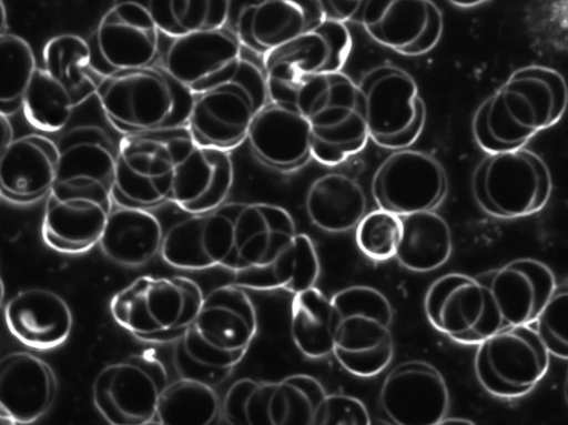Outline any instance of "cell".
Segmentation results:
<instances>
[{
	"label": "cell",
	"mask_w": 568,
	"mask_h": 425,
	"mask_svg": "<svg viewBox=\"0 0 568 425\" xmlns=\"http://www.w3.org/2000/svg\"><path fill=\"white\" fill-rule=\"evenodd\" d=\"M231 245L223 269L233 283L255 291L298 293L315 285L320 259L315 245L284 208L270 203H225Z\"/></svg>",
	"instance_id": "obj_1"
},
{
	"label": "cell",
	"mask_w": 568,
	"mask_h": 425,
	"mask_svg": "<svg viewBox=\"0 0 568 425\" xmlns=\"http://www.w3.org/2000/svg\"><path fill=\"white\" fill-rule=\"evenodd\" d=\"M567 107L568 85L560 72L539 64L521 67L476 109L474 140L486 153L524 148L557 124Z\"/></svg>",
	"instance_id": "obj_2"
},
{
	"label": "cell",
	"mask_w": 568,
	"mask_h": 425,
	"mask_svg": "<svg viewBox=\"0 0 568 425\" xmlns=\"http://www.w3.org/2000/svg\"><path fill=\"white\" fill-rule=\"evenodd\" d=\"M257 332L251 297L236 284L210 291L192 324L175 342L173 364L181 377L223 382L243 360Z\"/></svg>",
	"instance_id": "obj_3"
},
{
	"label": "cell",
	"mask_w": 568,
	"mask_h": 425,
	"mask_svg": "<svg viewBox=\"0 0 568 425\" xmlns=\"http://www.w3.org/2000/svg\"><path fill=\"white\" fill-rule=\"evenodd\" d=\"M95 94L124 134L186 125L195 94L164 67L146 65L101 78Z\"/></svg>",
	"instance_id": "obj_4"
},
{
	"label": "cell",
	"mask_w": 568,
	"mask_h": 425,
	"mask_svg": "<svg viewBox=\"0 0 568 425\" xmlns=\"http://www.w3.org/2000/svg\"><path fill=\"white\" fill-rule=\"evenodd\" d=\"M295 105L310 124L317 162L334 166L364 149L369 136L362 94L348 75L338 71L304 78Z\"/></svg>",
	"instance_id": "obj_5"
},
{
	"label": "cell",
	"mask_w": 568,
	"mask_h": 425,
	"mask_svg": "<svg viewBox=\"0 0 568 425\" xmlns=\"http://www.w3.org/2000/svg\"><path fill=\"white\" fill-rule=\"evenodd\" d=\"M194 143L187 125L125 134L115 153L114 204L148 210L170 202L176 163Z\"/></svg>",
	"instance_id": "obj_6"
},
{
	"label": "cell",
	"mask_w": 568,
	"mask_h": 425,
	"mask_svg": "<svg viewBox=\"0 0 568 425\" xmlns=\"http://www.w3.org/2000/svg\"><path fill=\"white\" fill-rule=\"evenodd\" d=\"M334 311L333 355L348 373L372 377L394 356L393 307L369 285H351L331 297Z\"/></svg>",
	"instance_id": "obj_7"
},
{
	"label": "cell",
	"mask_w": 568,
	"mask_h": 425,
	"mask_svg": "<svg viewBox=\"0 0 568 425\" xmlns=\"http://www.w3.org/2000/svg\"><path fill=\"white\" fill-rule=\"evenodd\" d=\"M204 294L190 277L142 275L110 301L113 320L139 340L176 342L192 324Z\"/></svg>",
	"instance_id": "obj_8"
},
{
	"label": "cell",
	"mask_w": 568,
	"mask_h": 425,
	"mask_svg": "<svg viewBox=\"0 0 568 425\" xmlns=\"http://www.w3.org/2000/svg\"><path fill=\"white\" fill-rule=\"evenodd\" d=\"M268 101L264 72L241 58L231 78L195 95L186 125L196 144L229 151L247 139Z\"/></svg>",
	"instance_id": "obj_9"
},
{
	"label": "cell",
	"mask_w": 568,
	"mask_h": 425,
	"mask_svg": "<svg viewBox=\"0 0 568 425\" xmlns=\"http://www.w3.org/2000/svg\"><path fill=\"white\" fill-rule=\"evenodd\" d=\"M552 190L546 162L525 148L487 153L476 166L471 191L488 215L517 219L541 211Z\"/></svg>",
	"instance_id": "obj_10"
},
{
	"label": "cell",
	"mask_w": 568,
	"mask_h": 425,
	"mask_svg": "<svg viewBox=\"0 0 568 425\" xmlns=\"http://www.w3.org/2000/svg\"><path fill=\"white\" fill-rule=\"evenodd\" d=\"M112 185L89 176L55 180L47 194L42 239L52 250L79 254L101 237L113 210Z\"/></svg>",
	"instance_id": "obj_11"
},
{
	"label": "cell",
	"mask_w": 568,
	"mask_h": 425,
	"mask_svg": "<svg viewBox=\"0 0 568 425\" xmlns=\"http://www.w3.org/2000/svg\"><path fill=\"white\" fill-rule=\"evenodd\" d=\"M352 48L344 22L325 18L286 43L266 52L264 75L270 101L295 104L304 78L338 72Z\"/></svg>",
	"instance_id": "obj_12"
},
{
	"label": "cell",
	"mask_w": 568,
	"mask_h": 425,
	"mask_svg": "<svg viewBox=\"0 0 568 425\" xmlns=\"http://www.w3.org/2000/svg\"><path fill=\"white\" fill-rule=\"evenodd\" d=\"M368 136L379 146L400 150L420 135L426 109L414 78L382 64L368 70L358 84Z\"/></svg>",
	"instance_id": "obj_13"
},
{
	"label": "cell",
	"mask_w": 568,
	"mask_h": 425,
	"mask_svg": "<svg viewBox=\"0 0 568 425\" xmlns=\"http://www.w3.org/2000/svg\"><path fill=\"white\" fill-rule=\"evenodd\" d=\"M164 364L151 353L132 354L105 365L92 384V399L112 425L154 423L160 396L169 384Z\"/></svg>",
	"instance_id": "obj_14"
},
{
	"label": "cell",
	"mask_w": 568,
	"mask_h": 425,
	"mask_svg": "<svg viewBox=\"0 0 568 425\" xmlns=\"http://www.w3.org/2000/svg\"><path fill=\"white\" fill-rule=\"evenodd\" d=\"M549 355L532 324L506 327L477 344L475 374L489 394L520 397L546 375Z\"/></svg>",
	"instance_id": "obj_15"
},
{
	"label": "cell",
	"mask_w": 568,
	"mask_h": 425,
	"mask_svg": "<svg viewBox=\"0 0 568 425\" xmlns=\"http://www.w3.org/2000/svg\"><path fill=\"white\" fill-rule=\"evenodd\" d=\"M424 311L436 331L460 344L477 345L501 330L486 289L462 273L436 279L426 291Z\"/></svg>",
	"instance_id": "obj_16"
},
{
	"label": "cell",
	"mask_w": 568,
	"mask_h": 425,
	"mask_svg": "<svg viewBox=\"0 0 568 425\" xmlns=\"http://www.w3.org/2000/svg\"><path fill=\"white\" fill-rule=\"evenodd\" d=\"M371 190L378 208L404 216L438 206L447 179L435 158L406 148L395 150L378 165Z\"/></svg>",
	"instance_id": "obj_17"
},
{
	"label": "cell",
	"mask_w": 568,
	"mask_h": 425,
	"mask_svg": "<svg viewBox=\"0 0 568 425\" xmlns=\"http://www.w3.org/2000/svg\"><path fill=\"white\" fill-rule=\"evenodd\" d=\"M160 30L150 13L132 1L115 2L101 18L91 47V69L101 78L151 65Z\"/></svg>",
	"instance_id": "obj_18"
},
{
	"label": "cell",
	"mask_w": 568,
	"mask_h": 425,
	"mask_svg": "<svg viewBox=\"0 0 568 425\" xmlns=\"http://www.w3.org/2000/svg\"><path fill=\"white\" fill-rule=\"evenodd\" d=\"M378 403L395 425H439L449 407V392L442 373L430 363L406 361L384 377Z\"/></svg>",
	"instance_id": "obj_19"
},
{
	"label": "cell",
	"mask_w": 568,
	"mask_h": 425,
	"mask_svg": "<svg viewBox=\"0 0 568 425\" xmlns=\"http://www.w3.org/2000/svg\"><path fill=\"white\" fill-rule=\"evenodd\" d=\"M325 18L318 0H229L233 33L241 44L263 55Z\"/></svg>",
	"instance_id": "obj_20"
},
{
	"label": "cell",
	"mask_w": 568,
	"mask_h": 425,
	"mask_svg": "<svg viewBox=\"0 0 568 425\" xmlns=\"http://www.w3.org/2000/svg\"><path fill=\"white\" fill-rule=\"evenodd\" d=\"M358 22L377 43L405 55L430 51L444 28L432 0H367Z\"/></svg>",
	"instance_id": "obj_21"
},
{
	"label": "cell",
	"mask_w": 568,
	"mask_h": 425,
	"mask_svg": "<svg viewBox=\"0 0 568 425\" xmlns=\"http://www.w3.org/2000/svg\"><path fill=\"white\" fill-rule=\"evenodd\" d=\"M486 289L500 327L535 323L556 287L552 271L536 259H516L475 275Z\"/></svg>",
	"instance_id": "obj_22"
},
{
	"label": "cell",
	"mask_w": 568,
	"mask_h": 425,
	"mask_svg": "<svg viewBox=\"0 0 568 425\" xmlns=\"http://www.w3.org/2000/svg\"><path fill=\"white\" fill-rule=\"evenodd\" d=\"M234 33L214 29L173 38L163 67L195 95L226 81L241 59Z\"/></svg>",
	"instance_id": "obj_23"
},
{
	"label": "cell",
	"mask_w": 568,
	"mask_h": 425,
	"mask_svg": "<svg viewBox=\"0 0 568 425\" xmlns=\"http://www.w3.org/2000/svg\"><path fill=\"white\" fill-rule=\"evenodd\" d=\"M57 380L50 365L39 356L11 352L0 361V417L4 424H30L51 407Z\"/></svg>",
	"instance_id": "obj_24"
},
{
	"label": "cell",
	"mask_w": 568,
	"mask_h": 425,
	"mask_svg": "<svg viewBox=\"0 0 568 425\" xmlns=\"http://www.w3.org/2000/svg\"><path fill=\"white\" fill-rule=\"evenodd\" d=\"M247 140L254 155L275 170H296L312 156L311 128L295 104L268 101L255 115Z\"/></svg>",
	"instance_id": "obj_25"
},
{
	"label": "cell",
	"mask_w": 568,
	"mask_h": 425,
	"mask_svg": "<svg viewBox=\"0 0 568 425\" xmlns=\"http://www.w3.org/2000/svg\"><path fill=\"white\" fill-rule=\"evenodd\" d=\"M233 180L227 151L194 143L176 163L170 202L190 214L210 212L224 203Z\"/></svg>",
	"instance_id": "obj_26"
},
{
	"label": "cell",
	"mask_w": 568,
	"mask_h": 425,
	"mask_svg": "<svg viewBox=\"0 0 568 425\" xmlns=\"http://www.w3.org/2000/svg\"><path fill=\"white\" fill-rule=\"evenodd\" d=\"M10 334L23 345L48 351L63 344L72 328V312L58 293L43 287L17 292L4 306Z\"/></svg>",
	"instance_id": "obj_27"
},
{
	"label": "cell",
	"mask_w": 568,
	"mask_h": 425,
	"mask_svg": "<svg viewBox=\"0 0 568 425\" xmlns=\"http://www.w3.org/2000/svg\"><path fill=\"white\" fill-rule=\"evenodd\" d=\"M60 160V150L50 139L28 134L0 151V190L7 200L31 203L51 190Z\"/></svg>",
	"instance_id": "obj_28"
},
{
	"label": "cell",
	"mask_w": 568,
	"mask_h": 425,
	"mask_svg": "<svg viewBox=\"0 0 568 425\" xmlns=\"http://www.w3.org/2000/svg\"><path fill=\"white\" fill-rule=\"evenodd\" d=\"M163 230L146 209L115 206L99 240L103 254L116 264L136 267L161 252Z\"/></svg>",
	"instance_id": "obj_29"
},
{
	"label": "cell",
	"mask_w": 568,
	"mask_h": 425,
	"mask_svg": "<svg viewBox=\"0 0 568 425\" xmlns=\"http://www.w3.org/2000/svg\"><path fill=\"white\" fill-rule=\"evenodd\" d=\"M367 200L362 186L351 176L332 172L315 179L305 195L311 223L327 233H344L366 214Z\"/></svg>",
	"instance_id": "obj_30"
},
{
	"label": "cell",
	"mask_w": 568,
	"mask_h": 425,
	"mask_svg": "<svg viewBox=\"0 0 568 425\" xmlns=\"http://www.w3.org/2000/svg\"><path fill=\"white\" fill-rule=\"evenodd\" d=\"M403 233L395 259L413 272L437 270L450 257L453 237L446 220L434 210L402 216Z\"/></svg>",
	"instance_id": "obj_31"
},
{
	"label": "cell",
	"mask_w": 568,
	"mask_h": 425,
	"mask_svg": "<svg viewBox=\"0 0 568 425\" xmlns=\"http://www.w3.org/2000/svg\"><path fill=\"white\" fill-rule=\"evenodd\" d=\"M290 332L296 348L304 356L318 360L333 354V304L315 285L294 294Z\"/></svg>",
	"instance_id": "obj_32"
},
{
	"label": "cell",
	"mask_w": 568,
	"mask_h": 425,
	"mask_svg": "<svg viewBox=\"0 0 568 425\" xmlns=\"http://www.w3.org/2000/svg\"><path fill=\"white\" fill-rule=\"evenodd\" d=\"M132 1L152 17L161 33L178 38L221 29L227 22L229 0H114Z\"/></svg>",
	"instance_id": "obj_33"
},
{
	"label": "cell",
	"mask_w": 568,
	"mask_h": 425,
	"mask_svg": "<svg viewBox=\"0 0 568 425\" xmlns=\"http://www.w3.org/2000/svg\"><path fill=\"white\" fill-rule=\"evenodd\" d=\"M222 405L213 385L181 377L162 392L154 423L161 425H209L220 415Z\"/></svg>",
	"instance_id": "obj_34"
},
{
	"label": "cell",
	"mask_w": 568,
	"mask_h": 425,
	"mask_svg": "<svg viewBox=\"0 0 568 425\" xmlns=\"http://www.w3.org/2000/svg\"><path fill=\"white\" fill-rule=\"evenodd\" d=\"M91 58L90 44L77 34L57 36L43 49V69L70 90L77 105L95 93Z\"/></svg>",
	"instance_id": "obj_35"
},
{
	"label": "cell",
	"mask_w": 568,
	"mask_h": 425,
	"mask_svg": "<svg viewBox=\"0 0 568 425\" xmlns=\"http://www.w3.org/2000/svg\"><path fill=\"white\" fill-rule=\"evenodd\" d=\"M326 391L312 375L296 373L276 381L270 399L272 425H315Z\"/></svg>",
	"instance_id": "obj_36"
},
{
	"label": "cell",
	"mask_w": 568,
	"mask_h": 425,
	"mask_svg": "<svg viewBox=\"0 0 568 425\" xmlns=\"http://www.w3.org/2000/svg\"><path fill=\"white\" fill-rule=\"evenodd\" d=\"M75 100L70 90L44 69H37L23 97L28 122L43 132H58L68 123Z\"/></svg>",
	"instance_id": "obj_37"
},
{
	"label": "cell",
	"mask_w": 568,
	"mask_h": 425,
	"mask_svg": "<svg viewBox=\"0 0 568 425\" xmlns=\"http://www.w3.org/2000/svg\"><path fill=\"white\" fill-rule=\"evenodd\" d=\"M0 113L11 115L22 108L24 93L37 71L30 44L12 33L0 36Z\"/></svg>",
	"instance_id": "obj_38"
},
{
	"label": "cell",
	"mask_w": 568,
	"mask_h": 425,
	"mask_svg": "<svg viewBox=\"0 0 568 425\" xmlns=\"http://www.w3.org/2000/svg\"><path fill=\"white\" fill-rule=\"evenodd\" d=\"M87 136H80V140L60 151L55 180L89 176L112 185L115 154L105 142L100 141L98 133L89 134V139Z\"/></svg>",
	"instance_id": "obj_39"
},
{
	"label": "cell",
	"mask_w": 568,
	"mask_h": 425,
	"mask_svg": "<svg viewBox=\"0 0 568 425\" xmlns=\"http://www.w3.org/2000/svg\"><path fill=\"white\" fill-rule=\"evenodd\" d=\"M275 382L243 377L226 391L222 416L231 425H272L270 399Z\"/></svg>",
	"instance_id": "obj_40"
},
{
	"label": "cell",
	"mask_w": 568,
	"mask_h": 425,
	"mask_svg": "<svg viewBox=\"0 0 568 425\" xmlns=\"http://www.w3.org/2000/svg\"><path fill=\"white\" fill-rule=\"evenodd\" d=\"M355 230L356 245L367 259L384 262L396 256L403 233L400 215L378 208L366 213Z\"/></svg>",
	"instance_id": "obj_41"
},
{
	"label": "cell",
	"mask_w": 568,
	"mask_h": 425,
	"mask_svg": "<svg viewBox=\"0 0 568 425\" xmlns=\"http://www.w3.org/2000/svg\"><path fill=\"white\" fill-rule=\"evenodd\" d=\"M534 327L550 355L568 360V280L556 285Z\"/></svg>",
	"instance_id": "obj_42"
},
{
	"label": "cell",
	"mask_w": 568,
	"mask_h": 425,
	"mask_svg": "<svg viewBox=\"0 0 568 425\" xmlns=\"http://www.w3.org/2000/svg\"><path fill=\"white\" fill-rule=\"evenodd\" d=\"M365 404L347 394H326L315 415V425H368Z\"/></svg>",
	"instance_id": "obj_43"
},
{
	"label": "cell",
	"mask_w": 568,
	"mask_h": 425,
	"mask_svg": "<svg viewBox=\"0 0 568 425\" xmlns=\"http://www.w3.org/2000/svg\"><path fill=\"white\" fill-rule=\"evenodd\" d=\"M367 0H318L328 19L359 21V16Z\"/></svg>",
	"instance_id": "obj_44"
},
{
	"label": "cell",
	"mask_w": 568,
	"mask_h": 425,
	"mask_svg": "<svg viewBox=\"0 0 568 425\" xmlns=\"http://www.w3.org/2000/svg\"><path fill=\"white\" fill-rule=\"evenodd\" d=\"M7 117L8 115L0 113V123H1V132H2L0 151L6 149L13 141L12 140V135H13L12 128H11V124Z\"/></svg>",
	"instance_id": "obj_45"
},
{
	"label": "cell",
	"mask_w": 568,
	"mask_h": 425,
	"mask_svg": "<svg viewBox=\"0 0 568 425\" xmlns=\"http://www.w3.org/2000/svg\"><path fill=\"white\" fill-rule=\"evenodd\" d=\"M452 4L459 8H473L484 3L487 0H447Z\"/></svg>",
	"instance_id": "obj_46"
},
{
	"label": "cell",
	"mask_w": 568,
	"mask_h": 425,
	"mask_svg": "<svg viewBox=\"0 0 568 425\" xmlns=\"http://www.w3.org/2000/svg\"><path fill=\"white\" fill-rule=\"evenodd\" d=\"M7 29V16L3 1H1V34L6 33Z\"/></svg>",
	"instance_id": "obj_47"
},
{
	"label": "cell",
	"mask_w": 568,
	"mask_h": 425,
	"mask_svg": "<svg viewBox=\"0 0 568 425\" xmlns=\"http://www.w3.org/2000/svg\"><path fill=\"white\" fill-rule=\"evenodd\" d=\"M473 424L471 421H467V419H462V418H444L442 424Z\"/></svg>",
	"instance_id": "obj_48"
},
{
	"label": "cell",
	"mask_w": 568,
	"mask_h": 425,
	"mask_svg": "<svg viewBox=\"0 0 568 425\" xmlns=\"http://www.w3.org/2000/svg\"><path fill=\"white\" fill-rule=\"evenodd\" d=\"M565 397H566V401L568 404V370H567V375H566V381H565Z\"/></svg>",
	"instance_id": "obj_49"
}]
</instances>
